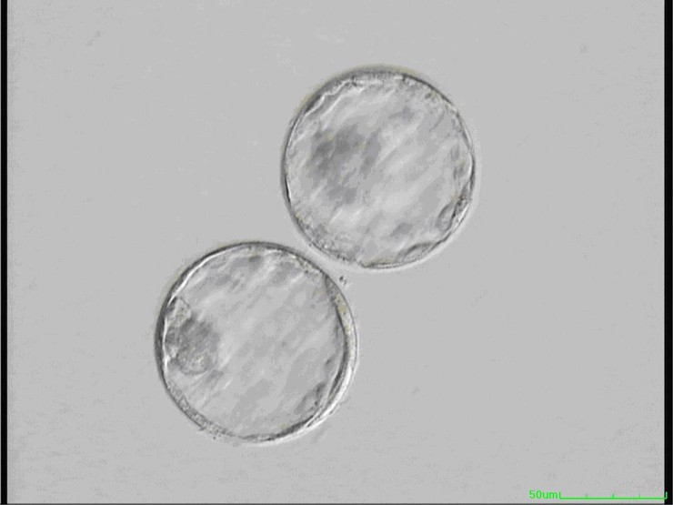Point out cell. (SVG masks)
I'll use <instances>...</instances> for the list:
<instances>
[{
  "label": "cell",
  "instance_id": "1",
  "mask_svg": "<svg viewBox=\"0 0 673 505\" xmlns=\"http://www.w3.org/2000/svg\"><path fill=\"white\" fill-rule=\"evenodd\" d=\"M302 236L362 268L417 261L461 222L474 157L457 109L413 75L365 69L336 78L295 117L281 163Z\"/></svg>",
  "mask_w": 673,
  "mask_h": 505
},
{
  "label": "cell",
  "instance_id": "2",
  "mask_svg": "<svg viewBox=\"0 0 673 505\" xmlns=\"http://www.w3.org/2000/svg\"><path fill=\"white\" fill-rule=\"evenodd\" d=\"M179 407L224 436L266 440L304 429L335 398L354 338L330 277L267 242L227 245L173 287L158 337Z\"/></svg>",
  "mask_w": 673,
  "mask_h": 505
}]
</instances>
